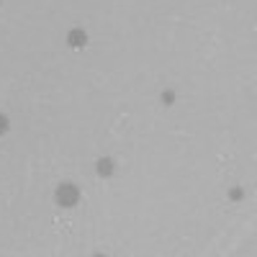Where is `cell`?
Instances as JSON below:
<instances>
[{"mask_svg": "<svg viewBox=\"0 0 257 257\" xmlns=\"http://www.w3.org/2000/svg\"><path fill=\"white\" fill-rule=\"evenodd\" d=\"M54 201H57V206H62V208L77 206V203H80V190H77V185H72V183L59 185L57 193H54Z\"/></svg>", "mask_w": 257, "mask_h": 257, "instance_id": "1", "label": "cell"}, {"mask_svg": "<svg viewBox=\"0 0 257 257\" xmlns=\"http://www.w3.org/2000/svg\"><path fill=\"white\" fill-rule=\"evenodd\" d=\"M67 44H70L72 49H82L85 44H88V34H85L82 29H72V31L67 34Z\"/></svg>", "mask_w": 257, "mask_h": 257, "instance_id": "2", "label": "cell"}, {"mask_svg": "<svg viewBox=\"0 0 257 257\" xmlns=\"http://www.w3.org/2000/svg\"><path fill=\"white\" fill-rule=\"evenodd\" d=\"M95 173H98L100 178H108V175H113V160H111V157H103V160H98V165H95Z\"/></svg>", "mask_w": 257, "mask_h": 257, "instance_id": "3", "label": "cell"}, {"mask_svg": "<svg viewBox=\"0 0 257 257\" xmlns=\"http://www.w3.org/2000/svg\"><path fill=\"white\" fill-rule=\"evenodd\" d=\"M8 128H11V121H8V116H6V113H0V137H3V134L8 132Z\"/></svg>", "mask_w": 257, "mask_h": 257, "instance_id": "4", "label": "cell"}, {"mask_svg": "<svg viewBox=\"0 0 257 257\" xmlns=\"http://www.w3.org/2000/svg\"><path fill=\"white\" fill-rule=\"evenodd\" d=\"M173 100H175V93H173V90L162 93V103H165V105H173Z\"/></svg>", "mask_w": 257, "mask_h": 257, "instance_id": "5", "label": "cell"}]
</instances>
